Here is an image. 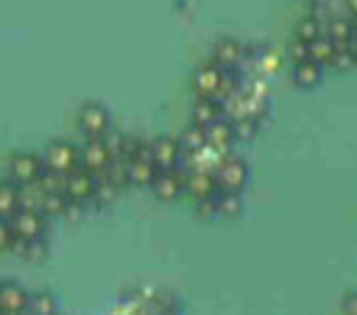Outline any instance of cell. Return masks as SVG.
I'll use <instances>...</instances> for the list:
<instances>
[{
  "instance_id": "obj_1",
  "label": "cell",
  "mask_w": 357,
  "mask_h": 315,
  "mask_svg": "<svg viewBox=\"0 0 357 315\" xmlns=\"http://www.w3.org/2000/svg\"><path fill=\"white\" fill-rule=\"evenodd\" d=\"M212 176H215L218 190H223V192H243L245 184H248V164H245V159H240L234 153H226L212 167Z\"/></svg>"
},
{
  "instance_id": "obj_2",
  "label": "cell",
  "mask_w": 357,
  "mask_h": 315,
  "mask_svg": "<svg viewBox=\"0 0 357 315\" xmlns=\"http://www.w3.org/2000/svg\"><path fill=\"white\" fill-rule=\"evenodd\" d=\"M42 170H45L42 156H36V153H31V151H17V153L8 159V164H6L8 181H11L14 187H31V184H36L39 176H42Z\"/></svg>"
},
{
  "instance_id": "obj_3",
  "label": "cell",
  "mask_w": 357,
  "mask_h": 315,
  "mask_svg": "<svg viewBox=\"0 0 357 315\" xmlns=\"http://www.w3.org/2000/svg\"><path fill=\"white\" fill-rule=\"evenodd\" d=\"M42 164H45V170H53V173L67 176L70 170L78 167V145H73L67 139L47 142V148L42 151Z\"/></svg>"
},
{
  "instance_id": "obj_4",
  "label": "cell",
  "mask_w": 357,
  "mask_h": 315,
  "mask_svg": "<svg viewBox=\"0 0 357 315\" xmlns=\"http://www.w3.org/2000/svg\"><path fill=\"white\" fill-rule=\"evenodd\" d=\"M8 226L14 231L17 240H25V243H33V240H42L45 231H47V217L39 212V209H17L11 217H8Z\"/></svg>"
},
{
  "instance_id": "obj_5",
  "label": "cell",
  "mask_w": 357,
  "mask_h": 315,
  "mask_svg": "<svg viewBox=\"0 0 357 315\" xmlns=\"http://www.w3.org/2000/svg\"><path fill=\"white\" fill-rule=\"evenodd\" d=\"M148 153H151V162L156 164V170L184 167V151L176 137H153L148 145Z\"/></svg>"
},
{
  "instance_id": "obj_6",
  "label": "cell",
  "mask_w": 357,
  "mask_h": 315,
  "mask_svg": "<svg viewBox=\"0 0 357 315\" xmlns=\"http://www.w3.org/2000/svg\"><path fill=\"white\" fill-rule=\"evenodd\" d=\"M109 162L112 159L103 145V137H84V142L78 145V167L89 170L92 176H100Z\"/></svg>"
},
{
  "instance_id": "obj_7",
  "label": "cell",
  "mask_w": 357,
  "mask_h": 315,
  "mask_svg": "<svg viewBox=\"0 0 357 315\" xmlns=\"http://www.w3.org/2000/svg\"><path fill=\"white\" fill-rule=\"evenodd\" d=\"M78 131L84 137H103L109 128H112V120H109V112L100 106V103H84L78 109Z\"/></svg>"
},
{
  "instance_id": "obj_8",
  "label": "cell",
  "mask_w": 357,
  "mask_h": 315,
  "mask_svg": "<svg viewBox=\"0 0 357 315\" xmlns=\"http://www.w3.org/2000/svg\"><path fill=\"white\" fill-rule=\"evenodd\" d=\"M95 184H98V176H92L89 170L84 167H75L64 176V195L70 201H78V203H89L92 195H95Z\"/></svg>"
},
{
  "instance_id": "obj_9",
  "label": "cell",
  "mask_w": 357,
  "mask_h": 315,
  "mask_svg": "<svg viewBox=\"0 0 357 315\" xmlns=\"http://www.w3.org/2000/svg\"><path fill=\"white\" fill-rule=\"evenodd\" d=\"M151 190L159 201H176L184 195V167H176V170H156L153 181H151Z\"/></svg>"
},
{
  "instance_id": "obj_10",
  "label": "cell",
  "mask_w": 357,
  "mask_h": 315,
  "mask_svg": "<svg viewBox=\"0 0 357 315\" xmlns=\"http://www.w3.org/2000/svg\"><path fill=\"white\" fill-rule=\"evenodd\" d=\"M184 192L192 195V201L212 198L218 192L212 170L209 167H184Z\"/></svg>"
},
{
  "instance_id": "obj_11",
  "label": "cell",
  "mask_w": 357,
  "mask_h": 315,
  "mask_svg": "<svg viewBox=\"0 0 357 315\" xmlns=\"http://www.w3.org/2000/svg\"><path fill=\"white\" fill-rule=\"evenodd\" d=\"M212 61H215L218 67H223V70H237L243 61H248V50H245V45H240L237 39L223 36V39H218L215 47H212Z\"/></svg>"
},
{
  "instance_id": "obj_12",
  "label": "cell",
  "mask_w": 357,
  "mask_h": 315,
  "mask_svg": "<svg viewBox=\"0 0 357 315\" xmlns=\"http://www.w3.org/2000/svg\"><path fill=\"white\" fill-rule=\"evenodd\" d=\"M220 78H223V67H218L215 61H206L195 70L192 75V89L198 98H215L220 89Z\"/></svg>"
},
{
  "instance_id": "obj_13",
  "label": "cell",
  "mask_w": 357,
  "mask_h": 315,
  "mask_svg": "<svg viewBox=\"0 0 357 315\" xmlns=\"http://www.w3.org/2000/svg\"><path fill=\"white\" fill-rule=\"evenodd\" d=\"M204 142H206V148H209V151H215L218 156H226V153L231 151V145H234L231 123L220 117L218 123L206 125V128H204Z\"/></svg>"
},
{
  "instance_id": "obj_14",
  "label": "cell",
  "mask_w": 357,
  "mask_h": 315,
  "mask_svg": "<svg viewBox=\"0 0 357 315\" xmlns=\"http://www.w3.org/2000/svg\"><path fill=\"white\" fill-rule=\"evenodd\" d=\"M126 173H128V187H151L156 176V164L151 162V153L128 156L126 159Z\"/></svg>"
},
{
  "instance_id": "obj_15",
  "label": "cell",
  "mask_w": 357,
  "mask_h": 315,
  "mask_svg": "<svg viewBox=\"0 0 357 315\" xmlns=\"http://www.w3.org/2000/svg\"><path fill=\"white\" fill-rule=\"evenodd\" d=\"M28 290L17 282H0V312L3 315H22L28 307Z\"/></svg>"
},
{
  "instance_id": "obj_16",
  "label": "cell",
  "mask_w": 357,
  "mask_h": 315,
  "mask_svg": "<svg viewBox=\"0 0 357 315\" xmlns=\"http://www.w3.org/2000/svg\"><path fill=\"white\" fill-rule=\"evenodd\" d=\"M190 117H192V125L206 128V125H212V123H218L223 117V103L215 100V98H195Z\"/></svg>"
},
{
  "instance_id": "obj_17",
  "label": "cell",
  "mask_w": 357,
  "mask_h": 315,
  "mask_svg": "<svg viewBox=\"0 0 357 315\" xmlns=\"http://www.w3.org/2000/svg\"><path fill=\"white\" fill-rule=\"evenodd\" d=\"M290 78H293V84L296 86H301V89H312V86H318L321 84V78H324V67L321 64H315V61H293V67H290Z\"/></svg>"
},
{
  "instance_id": "obj_18",
  "label": "cell",
  "mask_w": 357,
  "mask_h": 315,
  "mask_svg": "<svg viewBox=\"0 0 357 315\" xmlns=\"http://www.w3.org/2000/svg\"><path fill=\"white\" fill-rule=\"evenodd\" d=\"M324 36H326L335 47H343V45H351V39H354L357 33H354V25H351L349 17H332V20L326 22V28H324Z\"/></svg>"
},
{
  "instance_id": "obj_19",
  "label": "cell",
  "mask_w": 357,
  "mask_h": 315,
  "mask_svg": "<svg viewBox=\"0 0 357 315\" xmlns=\"http://www.w3.org/2000/svg\"><path fill=\"white\" fill-rule=\"evenodd\" d=\"M215 206H218L220 217H240L243 209H245L243 192H223V190H218L215 192Z\"/></svg>"
},
{
  "instance_id": "obj_20",
  "label": "cell",
  "mask_w": 357,
  "mask_h": 315,
  "mask_svg": "<svg viewBox=\"0 0 357 315\" xmlns=\"http://www.w3.org/2000/svg\"><path fill=\"white\" fill-rule=\"evenodd\" d=\"M25 312H31V315H59V301H56V295L47 293V290L31 293Z\"/></svg>"
},
{
  "instance_id": "obj_21",
  "label": "cell",
  "mask_w": 357,
  "mask_h": 315,
  "mask_svg": "<svg viewBox=\"0 0 357 315\" xmlns=\"http://www.w3.org/2000/svg\"><path fill=\"white\" fill-rule=\"evenodd\" d=\"M178 145H181L184 156H195V153H201V151L206 148V142H204V128H198V125L190 123V125L181 131Z\"/></svg>"
},
{
  "instance_id": "obj_22",
  "label": "cell",
  "mask_w": 357,
  "mask_h": 315,
  "mask_svg": "<svg viewBox=\"0 0 357 315\" xmlns=\"http://www.w3.org/2000/svg\"><path fill=\"white\" fill-rule=\"evenodd\" d=\"M100 178L109 184V187H114L117 192L120 190H126L128 187V173H126V159H112L106 167H103V173H100Z\"/></svg>"
},
{
  "instance_id": "obj_23",
  "label": "cell",
  "mask_w": 357,
  "mask_h": 315,
  "mask_svg": "<svg viewBox=\"0 0 357 315\" xmlns=\"http://www.w3.org/2000/svg\"><path fill=\"white\" fill-rule=\"evenodd\" d=\"M20 209V190L11 181H0V217H11Z\"/></svg>"
},
{
  "instance_id": "obj_24",
  "label": "cell",
  "mask_w": 357,
  "mask_h": 315,
  "mask_svg": "<svg viewBox=\"0 0 357 315\" xmlns=\"http://www.w3.org/2000/svg\"><path fill=\"white\" fill-rule=\"evenodd\" d=\"M64 206H67V195L64 192H42L39 212L45 217H61L64 215Z\"/></svg>"
},
{
  "instance_id": "obj_25",
  "label": "cell",
  "mask_w": 357,
  "mask_h": 315,
  "mask_svg": "<svg viewBox=\"0 0 357 315\" xmlns=\"http://www.w3.org/2000/svg\"><path fill=\"white\" fill-rule=\"evenodd\" d=\"M307 45H310V61H315V64H321V67H329L332 53H335V45H332L326 36H318V39H312V42H307Z\"/></svg>"
},
{
  "instance_id": "obj_26",
  "label": "cell",
  "mask_w": 357,
  "mask_h": 315,
  "mask_svg": "<svg viewBox=\"0 0 357 315\" xmlns=\"http://www.w3.org/2000/svg\"><path fill=\"white\" fill-rule=\"evenodd\" d=\"M296 36L304 39V42H312L318 36H324V22L318 17H304L298 25H296Z\"/></svg>"
},
{
  "instance_id": "obj_27",
  "label": "cell",
  "mask_w": 357,
  "mask_h": 315,
  "mask_svg": "<svg viewBox=\"0 0 357 315\" xmlns=\"http://www.w3.org/2000/svg\"><path fill=\"white\" fill-rule=\"evenodd\" d=\"M257 131H259V123L251 120V117H237V120H231L234 142H237V139H251V137H257Z\"/></svg>"
},
{
  "instance_id": "obj_28",
  "label": "cell",
  "mask_w": 357,
  "mask_h": 315,
  "mask_svg": "<svg viewBox=\"0 0 357 315\" xmlns=\"http://www.w3.org/2000/svg\"><path fill=\"white\" fill-rule=\"evenodd\" d=\"M36 187L42 192H64V176L61 173H53V170H42Z\"/></svg>"
},
{
  "instance_id": "obj_29",
  "label": "cell",
  "mask_w": 357,
  "mask_h": 315,
  "mask_svg": "<svg viewBox=\"0 0 357 315\" xmlns=\"http://www.w3.org/2000/svg\"><path fill=\"white\" fill-rule=\"evenodd\" d=\"M287 53H290V61H307V59H310V45L296 36V39L290 42V50H287Z\"/></svg>"
},
{
  "instance_id": "obj_30",
  "label": "cell",
  "mask_w": 357,
  "mask_h": 315,
  "mask_svg": "<svg viewBox=\"0 0 357 315\" xmlns=\"http://www.w3.org/2000/svg\"><path fill=\"white\" fill-rule=\"evenodd\" d=\"M195 212H198L201 217H218L215 195H212V198H201V201H195Z\"/></svg>"
},
{
  "instance_id": "obj_31",
  "label": "cell",
  "mask_w": 357,
  "mask_h": 315,
  "mask_svg": "<svg viewBox=\"0 0 357 315\" xmlns=\"http://www.w3.org/2000/svg\"><path fill=\"white\" fill-rule=\"evenodd\" d=\"M11 243H14V231H11L8 220L0 217V251H11Z\"/></svg>"
},
{
  "instance_id": "obj_32",
  "label": "cell",
  "mask_w": 357,
  "mask_h": 315,
  "mask_svg": "<svg viewBox=\"0 0 357 315\" xmlns=\"http://www.w3.org/2000/svg\"><path fill=\"white\" fill-rule=\"evenodd\" d=\"M81 212H84V203H78V201H70V198H67V206H64V215H61V217L78 220V217H81Z\"/></svg>"
},
{
  "instance_id": "obj_33",
  "label": "cell",
  "mask_w": 357,
  "mask_h": 315,
  "mask_svg": "<svg viewBox=\"0 0 357 315\" xmlns=\"http://www.w3.org/2000/svg\"><path fill=\"white\" fill-rule=\"evenodd\" d=\"M343 315H357V293H346V298H343Z\"/></svg>"
},
{
  "instance_id": "obj_34",
  "label": "cell",
  "mask_w": 357,
  "mask_h": 315,
  "mask_svg": "<svg viewBox=\"0 0 357 315\" xmlns=\"http://www.w3.org/2000/svg\"><path fill=\"white\" fill-rule=\"evenodd\" d=\"M346 6V17H357V0H343Z\"/></svg>"
},
{
  "instance_id": "obj_35",
  "label": "cell",
  "mask_w": 357,
  "mask_h": 315,
  "mask_svg": "<svg viewBox=\"0 0 357 315\" xmlns=\"http://www.w3.org/2000/svg\"><path fill=\"white\" fill-rule=\"evenodd\" d=\"M162 315H178V309L176 307H167V309H162Z\"/></svg>"
},
{
  "instance_id": "obj_36",
  "label": "cell",
  "mask_w": 357,
  "mask_h": 315,
  "mask_svg": "<svg viewBox=\"0 0 357 315\" xmlns=\"http://www.w3.org/2000/svg\"><path fill=\"white\" fill-rule=\"evenodd\" d=\"M312 3H318V6H321V3H329V0H312Z\"/></svg>"
},
{
  "instance_id": "obj_37",
  "label": "cell",
  "mask_w": 357,
  "mask_h": 315,
  "mask_svg": "<svg viewBox=\"0 0 357 315\" xmlns=\"http://www.w3.org/2000/svg\"><path fill=\"white\" fill-rule=\"evenodd\" d=\"M0 315H3V312H0Z\"/></svg>"
},
{
  "instance_id": "obj_38",
  "label": "cell",
  "mask_w": 357,
  "mask_h": 315,
  "mask_svg": "<svg viewBox=\"0 0 357 315\" xmlns=\"http://www.w3.org/2000/svg\"><path fill=\"white\" fill-rule=\"evenodd\" d=\"M354 39H357V36H354Z\"/></svg>"
}]
</instances>
